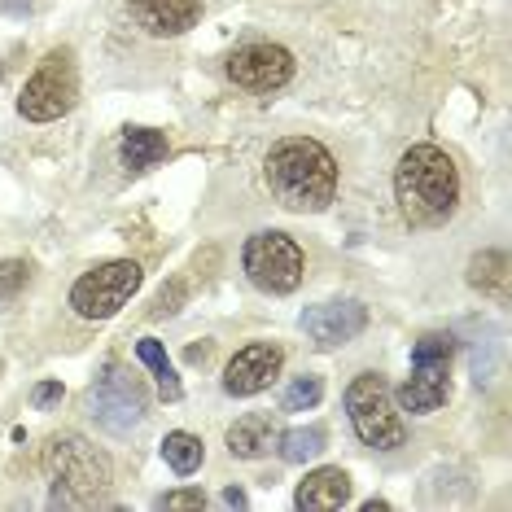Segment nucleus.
<instances>
[{
    "label": "nucleus",
    "mask_w": 512,
    "mask_h": 512,
    "mask_svg": "<svg viewBox=\"0 0 512 512\" xmlns=\"http://www.w3.org/2000/svg\"><path fill=\"white\" fill-rule=\"evenodd\" d=\"M394 197L412 228H442L460 206V171L438 145H412L394 167Z\"/></svg>",
    "instance_id": "nucleus-1"
},
{
    "label": "nucleus",
    "mask_w": 512,
    "mask_h": 512,
    "mask_svg": "<svg viewBox=\"0 0 512 512\" xmlns=\"http://www.w3.org/2000/svg\"><path fill=\"white\" fill-rule=\"evenodd\" d=\"M263 171H267V189L285 211L316 215L337 197V162L311 136H289V141L272 145Z\"/></svg>",
    "instance_id": "nucleus-2"
},
{
    "label": "nucleus",
    "mask_w": 512,
    "mask_h": 512,
    "mask_svg": "<svg viewBox=\"0 0 512 512\" xmlns=\"http://www.w3.org/2000/svg\"><path fill=\"white\" fill-rule=\"evenodd\" d=\"M44 469L53 477V495H49L53 508H88L114 482L110 456L79 434L53 438L49 451H44Z\"/></svg>",
    "instance_id": "nucleus-3"
},
{
    "label": "nucleus",
    "mask_w": 512,
    "mask_h": 512,
    "mask_svg": "<svg viewBox=\"0 0 512 512\" xmlns=\"http://www.w3.org/2000/svg\"><path fill=\"white\" fill-rule=\"evenodd\" d=\"M346 416H351V425H355V434L364 447L394 451L407 442V425L399 416V403H394V390L381 372H359L351 386H346Z\"/></svg>",
    "instance_id": "nucleus-4"
},
{
    "label": "nucleus",
    "mask_w": 512,
    "mask_h": 512,
    "mask_svg": "<svg viewBox=\"0 0 512 512\" xmlns=\"http://www.w3.org/2000/svg\"><path fill=\"white\" fill-rule=\"evenodd\" d=\"M451 355H456V337L451 333H421L412 346V377L399 386V407L412 416H429L447 403L451 394Z\"/></svg>",
    "instance_id": "nucleus-5"
},
{
    "label": "nucleus",
    "mask_w": 512,
    "mask_h": 512,
    "mask_svg": "<svg viewBox=\"0 0 512 512\" xmlns=\"http://www.w3.org/2000/svg\"><path fill=\"white\" fill-rule=\"evenodd\" d=\"M79 101V71H75V53L71 49H53L36 66V75L27 79L18 97V114L31 123H53L62 114H71Z\"/></svg>",
    "instance_id": "nucleus-6"
},
{
    "label": "nucleus",
    "mask_w": 512,
    "mask_h": 512,
    "mask_svg": "<svg viewBox=\"0 0 512 512\" xmlns=\"http://www.w3.org/2000/svg\"><path fill=\"white\" fill-rule=\"evenodd\" d=\"M241 267H246L250 285L263 294H294L307 272V259H302L298 241L285 232H254L241 250Z\"/></svg>",
    "instance_id": "nucleus-7"
},
{
    "label": "nucleus",
    "mask_w": 512,
    "mask_h": 512,
    "mask_svg": "<svg viewBox=\"0 0 512 512\" xmlns=\"http://www.w3.org/2000/svg\"><path fill=\"white\" fill-rule=\"evenodd\" d=\"M141 289V263L132 259H110L97 263L71 285V307L84 320H110L127 307V298Z\"/></svg>",
    "instance_id": "nucleus-8"
},
{
    "label": "nucleus",
    "mask_w": 512,
    "mask_h": 512,
    "mask_svg": "<svg viewBox=\"0 0 512 512\" xmlns=\"http://www.w3.org/2000/svg\"><path fill=\"white\" fill-rule=\"evenodd\" d=\"M88 407H92V416H97L101 429H110V434H132V429L145 421L149 399H145L141 381H136L119 359H110L106 372L92 381Z\"/></svg>",
    "instance_id": "nucleus-9"
},
{
    "label": "nucleus",
    "mask_w": 512,
    "mask_h": 512,
    "mask_svg": "<svg viewBox=\"0 0 512 512\" xmlns=\"http://www.w3.org/2000/svg\"><path fill=\"white\" fill-rule=\"evenodd\" d=\"M228 79L246 92H276L294 79V57L281 44H241L228 57Z\"/></svg>",
    "instance_id": "nucleus-10"
},
{
    "label": "nucleus",
    "mask_w": 512,
    "mask_h": 512,
    "mask_svg": "<svg viewBox=\"0 0 512 512\" xmlns=\"http://www.w3.org/2000/svg\"><path fill=\"white\" fill-rule=\"evenodd\" d=\"M281 364H285V351L276 342L241 346V351L228 359V368H224V390L232 394V399H250V394H259V390L272 386L276 372H281Z\"/></svg>",
    "instance_id": "nucleus-11"
},
{
    "label": "nucleus",
    "mask_w": 512,
    "mask_h": 512,
    "mask_svg": "<svg viewBox=\"0 0 512 512\" xmlns=\"http://www.w3.org/2000/svg\"><path fill=\"white\" fill-rule=\"evenodd\" d=\"M368 329L364 302H320V307L302 311V333L316 346H346Z\"/></svg>",
    "instance_id": "nucleus-12"
},
{
    "label": "nucleus",
    "mask_w": 512,
    "mask_h": 512,
    "mask_svg": "<svg viewBox=\"0 0 512 512\" xmlns=\"http://www.w3.org/2000/svg\"><path fill=\"white\" fill-rule=\"evenodd\" d=\"M127 14L149 36H184L202 22V0H127Z\"/></svg>",
    "instance_id": "nucleus-13"
},
{
    "label": "nucleus",
    "mask_w": 512,
    "mask_h": 512,
    "mask_svg": "<svg viewBox=\"0 0 512 512\" xmlns=\"http://www.w3.org/2000/svg\"><path fill=\"white\" fill-rule=\"evenodd\" d=\"M346 504H351V477H346L342 469L307 473L294 491V508H302V512H337Z\"/></svg>",
    "instance_id": "nucleus-14"
},
{
    "label": "nucleus",
    "mask_w": 512,
    "mask_h": 512,
    "mask_svg": "<svg viewBox=\"0 0 512 512\" xmlns=\"http://www.w3.org/2000/svg\"><path fill=\"white\" fill-rule=\"evenodd\" d=\"M276 438H281V429H276V421L267 412H250L241 416L237 425L228 429V451L241 460H259L267 456V451L276 447Z\"/></svg>",
    "instance_id": "nucleus-15"
},
{
    "label": "nucleus",
    "mask_w": 512,
    "mask_h": 512,
    "mask_svg": "<svg viewBox=\"0 0 512 512\" xmlns=\"http://www.w3.org/2000/svg\"><path fill=\"white\" fill-rule=\"evenodd\" d=\"M167 154H171L167 136H162V132H154V127H123L119 158H123V167L132 171V176H141V171L158 167V162L167 158Z\"/></svg>",
    "instance_id": "nucleus-16"
},
{
    "label": "nucleus",
    "mask_w": 512,
    "mask_h": 512,
    "mask_svg": "<svg viewBox=\"0 0 512 512\" xmlns=\"http://www.w3.org/2000/svg\"><path fill=\"white\" fill-rule=\"evenodd\" d=\"M136 359L154 372V381H158V394L167 403H176L180 394H184V386H180V377H176V368H171V359H167V351H162V342H154V337H141L136 342Z\"/></svg>",
    "instance_id": "nucleus-17"
},
{
    "label": "nucleus",
    "mask_w": 512,
    "mask_h": 512,
    "mask_svg": "<svg viewBox=\"0 0 512 512\" xmlns=\"http://www.w3.org/2000/svg\"><path fill=\"white\" fill-rule=\"evenodd\" d=\"M469 285L482 289V294H508V254L504 250H482L473 254L469 263Z\"/></svg>",
    "instance_id": "nucleus-18"
},
{
    "label": "nucleus",
    "mask_w": 512,
    "mask_h": 512,
    "mask_svg": "<svg viewBox=\"0 0 512 512\" xmlns=\"http://www.w3.org/2000/svg\"><path fill=\"white\" fill-rule=\"evenodd\" d=\"M324 442H329V434H324L320 425H302V429H285V434L276 438V451H281L285 464H307L324 451Z\"/></svg>",
    "instance_id": "nucleus-19"
},
{
    "label": "nucleus",
    "mask_w": 512,
    "mask_h": 512,
    "mask_svg": "<svg viewBox=\"0 0 512 512\" xmlns=\"http://www.w3.org/2000/svg\"><path fill=\"white\" fill-rule=\"evenodd\" d=\"M202 456H206L202 438L184 434V429H176V434H167V442H162V460H167L180 477H189V473L202 469Z\"/></svg>",
    "instance_id": "nucleus-20"
},
{
    "label": "nucleus",
    "mask_w": 512,
    "mask_h": 512,
    "mask_svg": "<svg viewBox=\"0 0 512 512\" xmlns=\"http://www.w3.org/2000/svg\"><path fill=\"white\" fill-rule=\"evenodd\" d=\"M324 399V381L320 377H298L294 386L285 390V412H307Z\"/></svg>",
    "instance_id": "nucleus-21"
},
{
    "label": "nucleus",
    "mask_w": 512,
    "mask_h": 512,
    "mask_svg": "<svg viewBox=\"0 0 512 512\" xmlns=\"http://www.w3.org/2000/svg\"><path fill=\"white\" fill-rule=\"evenodd\" d=\"M27 281H31V267L22 259H5V263H0V307H5V302H14L22 289H27Z\"/></svg>",
    "instance_id": "nucleus-22"
},
{
    "label": "nucleus",
    "mask_w": 512,
    "mask_h": 512,
    "mask_svg": "<svg viewBox=\"0 0 512 512\" xmlns=\"http://www.w3.org/2000/svg\"><path fill=\"white\" fill-rule=\"evenodd\" d=\"M184 298H189V281H184V276H180V281H171V285H167V289H162V294L154 298V307H149V316H154V320H162V316H176Z\"/></svg>",
    "instance_id": "nucleus-23"
},
{
    "label": "nucleus",
    "mask_w": 512,
    "mask_h": 512,
    "mask_svg": "<svg viewBox=\"0 0 512 512\" xmlns=\"http://www.w3.org/2000/svg\"><path fill=\"white\" fill-rule=\"evenodd\" d=\"M158 508H206V491H197V486H189V491H167V495H158Z\"/></svg>",
    "instance_id": "nucleus-24"
},
{
    "label": "nucleus",
    "mask_w": 512,
    "mask_h": 512,
    "mask_svg": "<svg viewBox=\"0 0 512 512\" xmlns=\"http://www.w3.org/2000/svg\"><path fill=\"white\" fill-rule=\"evenodd\" d=\"M62 394H66L62 381H40L31 399H36V407H53V403H62Z\"/></svg>",
    "instance_id": "nucleus-25"
},
{
    "label": "nucleus",
    "mask_w": 512,
    "mask_h": 512,
    "mask_svg": "<svg viewBox=\"0 0 512 512\" xmlns=\"http://www.w3.org/2000/svg\"><path fill=\"white\" fill-rule=\"evenodd\" d=\"M224 504H228V508H246V491H241V486H228V491H224Z\"/></svg>",
    "instance_id": "nucleus-26"
},
{
    "label": "nucleus",
    "mask_w": 512,
    "mask_h": 512,
    "mask_svg": "<svg viewBox=\"0 0 512 512\" xmlns=\"http://www.w3.org/2000/svg\"><path fill=\"white\" fill-rule=\"evenodd\" d=\"M206 355H211V342H202V346H189V364H202Z\"/></svg>",
    "instance_id": "nucleus-27"
},
{
    "label": "nucleus",
    "mask_w": 512,
    "mask_h": 512,
    "mask_svg": "<svg viewBox=\"0 0 512 512\" xmlns=\"http://www.w3.org/2000/svg\"><path fill=\"white\" fill-rule=\"evenodd\" d=\"M390 504H386V499H368V504H364V512H386Z\"/></svg>",
    "instance_id": "nucleus-28"
},
{
    "label": "nucleus",
    "mask_w": 512,
    "mask_h": 512,
    "mask_svg": "<svg viewBox=\"0 0 512 512\" xmlns=\"http://www.w3.org/2000/svg\"><path fill=\"white\" fill-rule=\"evenodd\" d=\"M0 372H5V364H0Z\"/></svg>",
    "instance_id": "nucleus-29"
}]
</instances>
